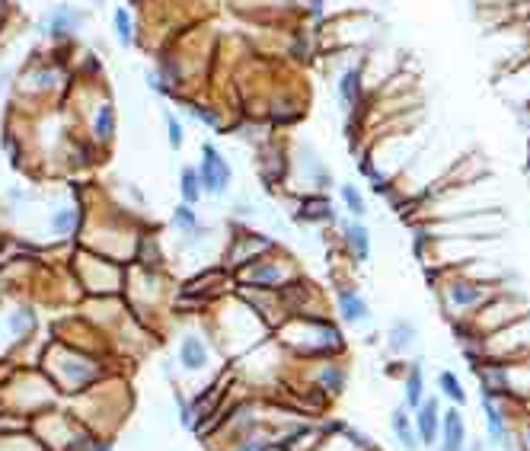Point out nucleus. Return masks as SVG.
<instances>
[{
    "label": "nucleus",
    "mask_w": 530,
    "mask_h": 451,
    "mask_svg": "<svg viewBox=\"0 0 530 451\" xmlns=\"http://www.w3.org/2000/svg\"><path fill=\"white\" fill-rule=\"evenodd\" d=\"M87 20V13H83L80 7H74V4H55V7H48L42 16L35 20V33L45 36V39H67V36L77 33V26Z\"/></svg>",
    "instance_id": "obj_1"
},
{
    "label": "nucleus",
    "mask_w": 530,
    "mask_h": 451,
    "mask_svg": "<svg viewBox=\"0 0 530 451\" xmlns=\"http://www.w3.org/2000/svg\"><path fill=\"white\" fill-rule=\"evenodd\" d=\"M492 298V285H482L476 278L466 276H453L451 282L444 285V301L451 310L457 314H466V310H476L479 304H485Z\"/></svg>",
    "instance_id": "obj_2"
},
{
    "label": "nucleus",
    "mask_w": 530,
    "mask_h": 451,
    "mask_svg": "<svg viewBox=\"0 0 530 451\" xmlns=\"http://www.w3.org/2000/svg\"><path fill=\"white\" fill-rule=\"evenodd\" d=\"M198 183H201V192L208 195H223L230 189V163L223 161V154L214 144L204 141L201 144V163H198Z\"/></svg>",
    "instance_id": "obj_3"
},
{
    "label": "nucleus",
    "mask_w": 530,
    "mask_h": 451,
    "mask_svg": "<svg viewBox=\"0 0 530 451\" xmlns=\"http://www.w3.org/2000/svg\"><path fill=\"white\" fill-rule=\"evenodd\" d=\"M336 97L342 109H358L364 99V65H348L336 77Z\"/></svg>",
    "instance_id": "obj_4"
},
{
    "label": "nucleus",
    "mask_w": 530,
    "mask_h": 451,
    "mask_svg": "<svg viewBox=\"0 0 530 451\" xmlns=\"http://www.w3.org/2000/svg\"><path fill=\"white\" fill-rule=\"evenodd\" d=\"M338 317H342L348 327H355V323H368L370 320L368 298H364L358 288H342V291H338Z\"/></svg>",
    "instance_id": "obj_5"
},
{
    "label": "nucleus",
    "mask_w": 530,
    "mask_h": 451,
    "mask_svg": "<svg viewBox=\"0 0 530 451\" xmlns=\"http://www.w3.org/2000/svg\"><path fill=\"white\" fill-rule=\"evenodd\" d=\"M415 435H419V442L428 445V448L438 442V400L428 397L415 406Z\"/></svg>",
    "instance_id": "obj_6"
},
{
    "label": "nucleus",
    "mask_w": 530,
    "mask_h": 451,
    "mask_svg": "<svg viewBox=\"0 0 530 451\" xmlns=\"http://www.w3.org/2000/svg\"><path fill=\"white\" fill-rule=\"evenodd\" d=\"M342 240H345V246H348L351 259H358V263L370 259V231L358 218L342 221Z\"/></svg>",
    "instance_id": "obj_7"
},
{
    "label": "nucleus",
    "mask_w": 530,
    "mask_h": 451,
    "mask_svg": "<svg viewBox=\"0 0 530 451\" xmlns=\"http://www.w3.org/2000/svg\"><path fill=\"white\" fill-rule=\"evenodd\" d=\"M482 416H485V429H489V438L498 445V448H511L508 442V423H504L502 410L495 406V400H492V393L482 387Z\"/></svg>",
    "instance_id": "obj_8"
},
{
    "label": "nucleus",
    "mask_w": 530,
    "mask_h": 451,
    "mask_svg": "<svg viewBox=\"0 0 530 451\" xmlns=\"http://www.w3.org/2000/svg\"><path fill=\"white\" fill-rule=\"evenodd\" d=\"M466 445V423L460 410H447L441 419V451H463Z\"/></svg>",
    "instance_id": "obj_9"
},
{
    "label": "nucleus",
    "mask_w": 530,
    "mask_h": 451,
    "mask_svg": "<svg viewBox=\"0 0 530 451\" xmlns=\"http://www.w3.org/2000/svg\"><path fill=\"white\" fill-rule=\"evenodd\" d=\"M179 365L185 371H201L208 365V349H204L201 336H182V342H179Z\"/></svg>",
    "instance_id": "obj_10"
},
{
    "label": "nucleus",
    "mask_w": 530,
    "mask_h": 451,
    "mask_svg": "<svg viewBox=\"0 0 530 451\" xmlns=\"http://www.w3.org/2000/svg\"><path fill=\"white\" fill-rule=\"evenodd\" d=\"M415 339H419V330H415L412 320H396L393 327H390V333H387L390 352H406Z\"/></svg>",
    "instance_id": "obj_11"
},
{
    "label": "nucleus",
    "mask_w": 530,
    "mask_h": 451,
    "mask_svg": "<svg viewBox=\"0 0 530 451\" xmlns=\"http://www.w3.org/2000/svg\"><path fill=\"white\" fill-rule=\"evenodd\" d=\"M390 423H393V432H396V438H399V445L406 451H419V435H415V429L409 425V416H406V406H396L393 410V416H390Z\"/></svg>",
    "instance_id": "obj_12"
},
{
    "label": "nucleus",
    "mask_w": 530,
    "mask_h": 451,
    "mask_svg": "<svg viewBox=\"0 0 530 451\" xmlns=\"http://www.w3.org/2000/svg\"><path fill=\"white\" fill-rule=\"evenodd\" d=\"M179 195H182L185 205H195L201 199V183H198V170L195 167H185L179 173Z\"/></svg>",
    "instance_id": "obj_13"
},
{
    "label": "nucleus",
    "mask_w": 530,
    "mask_h": 451,
    "mask_svg": "<svg viewBox=\"0 0 530 451\" xmlns=\"http://www.w3.org/2000/svg\"><path fill=\"white\" fill-rule=\"evenodd\" d=\"M338 195H342V205L348 208L355 218H364V214H368V202H364L361 189H358L355 183H342V186H338Z\"/></svg>",
    "instance_id": "obj_14"
},
{
    "label": "nucleus",
    "mask_w": 530,
    "mask_h": 451,
    "mask_svg": "<svg viewBox=\"0 0 530 451\" xmlns=\"http://www.w3.org/2000/svg\"><path fill=\"white\" fill-rule=\"evenodd\" d=\"M438 387H441V393H444V397L451 400L453 406H463L466 403V391H463V384H460V378L453 371H441L438 374Z\"/></svg>",
    "instance_id": "obj_15"
},
{
    "label": "nucleus",
    "mask_w": 530,
    "mask_h": 451,
    "mask_svg": "<svg viewBox=\"0 0 530 451\" xmlns=\"http://www.w3.org/2000/svg\"><path fill=\"white\" fill-rule=\"evenodd\" d=\"M421 387H425V381H421V362H415L412 368H409V378H406V410L415 413V406L421 403Z\"/></svg>",
    "instance_id": "obj_16"
},
{
    "label": "nucleus",
    "mask_w": 530,
    "mask_h": 451,
    "mask_svg": "<svg viewBox=\"0 0 530 451\" xmlns=\"http://www.w3.org/2000/svg\"><path fill=\"white\" fill-rule=\"evenodd\" d=\"M172 224L179 227V231L185 234V237H201V227H198V218H195V212H192V205H176V212H172Z\"/></svg>",
    "instance_id": "obj_17"
},
{
    "label": "nucleus",
    "mask_w": 530,
    "mask_h": 451,
    "mask_svg": "<svg viewBox=\"0 0 530 451\" xmlns=\"http://www.w3.org/2000/svg\"><path fill=\"white\" fill-rule=\"evenodd\" d=\"M112 29H115V39H118L121 48H131L134 42V26H131V13L125 7H118L112 13Z\"/></svg>",
    "instance_id": "obj_18"
},
{
    "label": "nucleus",
    "mask_w": 530,
    "mask_h": 451,
    "mask_svg": "<svg viewBox=\"0 0 530 451\" xmlns=\"http://www.w3.org/2000/svg\"><path fill=\"white\" fill-rule=\"evenodd\" d=\"M115 131V109L109 103H102L99 109H96V119H93V135L99 138V141H109Z\"/></svg>",
    "instance_id": "obj_19"
},
{
    "label": "nucleus",
    "mask_w": 530,
    "mask_h": 451,
    "mask_svg": "<svg viewBox=\"0 0 530 451\" xmlns=\"http://www.w3.org/2000/svg\"><path fill=\"white\" fill-rule=\"evenodd\" d=\"M74 227H77V208L64 205V208H57V212L51 214V231H55L57 237H67Z\"/></svg>",
    "instance_id": "obj_20"
},
{
    "label": "nucleus",
    "mask_w": 530,
    "mask_h": 451,
    "mask_svg": "<svg viewBox=\"0 0 530 451\" xmlns=\"http://www.w3.org/2000/svg\"><path fill=\"white\" fill-rule=\"evenodd\" d=\"M6 323H10V330L16 336H26L32 330V323H35V314H32L29 308H16L10 317H6Z\"/></svg>",
    "instance_id": "obj_21"
},
{
    "label": "nucleus",
    "mask_w": 530,
    "mask_h": 451,
    "mask_svg": "<svg viewBox=\"0 0 530 451\" xmlns=\"http://www.w3.org/2000/svg\"><path fill=\"white\" fill-rule=\"evenodd\" d=\"M163 119H166V141H170V148H172V151H179V148H182V141H185V129H182V122H179L176 112H170V109L163 112Z\"/></svg>",
    "instance_id": "obj_22"
},
{
    "label": "nucleus",
    "mask_w": 530,
    "mask_h": 451,
    "mask_svg": "<svg viewBox=\"0 0 530 451\" xmlns=\"http://www.w3.org/2000/svg\"><path fill=\"white\" fill-rule=\"evenodd\" d=\"M281 269L278 266H255L253 272H249V282L253 285H278L281 282Z\"/></svg>",
    "instance_id": "obj_23"
},
{
    "label": "nucleus",
    "mask_w": 530,
    "mask_h": 451,
    "mask_svg": "<svg viewBox=\"0 0 530 451\" xmlns=\"http://www.w3.org/2000/svg\"><path fill=\"white\" fill-rule=\"evenodd\" d=\"M189 116H192V119H198L201 125H208L211 131H221V119H217L211 109H201V106H189Z\"/></svg>",
    "instance_id": "obj_24"
},
{
    "label": "nucleus",
    "mask_w": 530,
    "mask_h": 451,
    "mask_svg": "<svg viewBox=\"0 0 530 451\" xmlns=\"http://www.w3.org/2000/svg\"><path fill=\"white\" fill-rule=\"evenodd\" d=\"M147 87H150L153 93H160V97H170V93H172V84H170V80H166L160 71H150V74H147Z\"/></svg>",
    "instance_id": "obj_25"
},
{
    "label": "nucleus",
    "mask_w": 530,
    "mask_h": 451,
    "mask_svg": "<svg viewBox=\"0 0 530 451\" xmlns=\"http://www.w3.org/2000/svg\"><path fill=\"white\" fill-rule=\"evenodd\" d=\"M323 381H326V387H329V391H342V374L332 371V368L323 374Z\"/></svg>",
    "instance_id": "obj_26"
},
{
    "label": "nucleus",
    "mask_w": 530,
    "mask_h": 451,
    "mask_svg": "<svg viewBox=\"0 0 530 451\" xmlns=\"http://www.w3.org/2000/svg\"><path fill=\"white\" fill-rule=\"evenodd\" d=\"M243 451H262V445H246Z\"/></svg>",
    "instance_id": "obj_27"
},
{
    "label": "nucleus",
    "mask_w": 530,
    "mask_h": 451,
    "mask_svg": "<svg viewBox=\"0 0 530 451\" xmlns=\"http://www.w3.org/2000/svg\"><path fill=\"white\" fill-rule=\"evenodd\" d=\"M93 4H102V0H93Z\"/></svg>",
    "instance_id": "obj_28"
}]
</instances>
